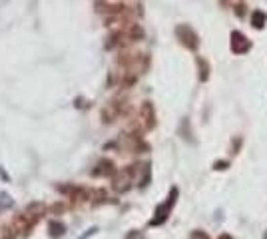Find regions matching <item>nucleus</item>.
I'll list each match as a JSON object with an SVG mask.
<instances>
[{"mask_svg":"<svg viewBox=\"0 0 267 239\" xmlns=\"http://www.w3.org/2000/svg\"><path fill=\"white\" fill-rule=\"evenodd\" d=\"M177 195H180V191H177V188H171V190H170V195H168V199L156 207L154 219L150 221V225H152V227L166 223V219H168V217H170V214H171V207H173V205H175V201H177Z\"/></svg>","mask_w":267,"mask_h":239,"instance_id":"nucleus-1","label":"nucleus"},{"mask_svg":"<svg viewBox=\"0 0 267 239\" xmlns=\"http://www.w3.org/2000/svg\"><path fill=\"white\" fill-rule=\"evenodd\" d=\"M175 36H177V40H180L186 48H190V50H197V46H199V36L195 34V30L190 26V24H180L175 28Z\"/></svg>","mask_w":267,"mask_h":239,"instance_id":"nucleus-2","label":"nucleus"},{"mask_svg":"<svg viewBox=\"0 0 267 239\" xmlns=\"http://www.w3.org/2000/svg\"><path fill=\"white\" fill-rule=\"evenodd\" d=\"M132 175H134V169L132 167H126V169H120L116 175H114V182H112V188L114 191L118 193H124L132 188Z\"/></svg>","mask_w":267,"mask_h":239,"instance_id":"nucleus-3","label":"nucleus"},{"mask_svg":"<svg viewBox=\"0 0 267 239\" xmlns=\"http://www.w3.org/2000/svg\"><path fill=\"white\" fill-rule=\"evenodd\" d=\"M231 50L235 54H245L247 50H251V40L245 34H242L240 30H233L231 32Z\"/></svg>","mask_w":267,"mask_h":239,"instance_id":"nucleus-4","label":"nucleus"},{"mask_svg":"<svg viewBox=\"0 0 267 239\" xmlns=\"http://www.w3.org/2000/svg\"><path fill=\"white\" fill-rule=\"evenodd\" d=\"M46 214V205L44 203H40V201H34V203H30L26 207V212H24V215H26V219L30 221L32 225L42 217Z\"/></svg>","mask_w":267,"mask_h":239,"instance_id":"nucleus-5","label":"nucleus"},{"mask_svg":"<svg viewBox=\"0 0 267 239\" xmlns=\"http://www.w3.org/2000/svg\"><path fill=\"white\" fill-rule=\"evenodd\" d=\"M142 118H144V126L147 130H152L156 126V112H154V106L150 102L142 104Z\"/></svg>","mask_w":267,"mask_h":239,"instance_id":"nucleus-6","label":"nucleus"},{"mask_svg":"<svg viewBox=\"0 0 267 239\" xmlns=\"http://www.w3.org/2000/svg\"><path fill=\"white\" fill-rule=\"evenodd\" d=\"M114 171H116L114 162H110V160H100V162L96 164L92 175H94V177H108V175H114Z\"/></svg>","mask_w":267,"mask_h":239,"instance_id":"nucleus-7","label":"nucleus"},{"mask_svg":"<svg viewBox=\"0 0 267 239\" xmlns=\"http://www.w3.org/2000/svg\"><path fill=\"white\" fill-rule=\"evenodd\" d=\"M32 227H34V225L26 219V215H24V214H20V215L14 219V229H16V231H20L24 237H26L28 233H30V229H32Z\"/></svg>","mask_w":267,"mask_h":239,"instance_id":"nucleus-8","label":"nucleus"},{"mask_svg":"<svg viewBox=\"0 0 267 239\" xmlns=\"http://www.w3.org/2000/svg\"><path fill=\"white\" fill-rule=\"evenodd\" d=\"M195 64L199 66V80L205 82L207 78H210V64H207L203 58H195Z\"/></svg>","mask_w":267,"mask_h":239,"instance_id":"nucleus-9","label":"nucleus"},{"mask_svg":"<svg viewBox=\"0 0 267 239\" xmlns=\"http://www.w3.org/2000/svg\"><path fill=\"white\" fill-rule=\"evenodd\" d=\"M48 229H50V235H52V237H60V235H64V231H66V225L60 223V221H50Z\"/></svg>","mask_w":267,"mask_h":239,"instance_id":"nucleus-10","label":"nucleus"},{"mask_svg":"<svg viewBox=\"0 0 267 239\" xmlns=\"http://www.w3.org/2000/svg\"><path fill=\"white\" fill-rule=\"evenodd\" d=\"M251 26H253V28H263V26H265V14H263L261 10H255V12L251 14Z\"/></svg>","mask_w":267,"mask_h":239,"instance_id":"nucleus-11","label":"nucleus"},{"mask_svg":"<svg viewBox=\"0 0 267 239\" xmlns=\"http://www.w3.org/2000/svg\"><path fill=\"white\" fill-rule=\"evenodd\" d=\"M128 36H130L132 40H140V38L144 36V30H142L138 24H132L130 30H128Z\"/></svg>","mask_w":267,"mask_h":239,"instance_id":"nucleus-12","label":"nucleus"},{"mask_svg":"<svg viewBox=\"0 0 267 239\" xmlns=\"http://www.w3.org/2000/svg\"><path fill=\"white\" fill-rule=\"evenodd\" d=\"M12 203L14 201H12V197L8 193H4V191L0 193V209H8V207H12Z\"/></svg>","mask_w":267,"mask_h":239,"instance_id":"nucleus-13","label":"nucleus"},{"mask_svg":"<svg viewBox=\"0 0 267 239\" xmlns=\"http://www.w3.org/2000/svg\"><path fill=\"white\" fill-rule=\"evenodd\" d=\"M147 179H150V166H144V175H142V179H140V188H146L147 186Z\"/></svg>","mask_w":267,"mask_h":239,"instance_id":"nucleus-14","label":"nucleus"},{"mask_svg":"<svg viewBox=\"0 0 267 239\" xmlns=\"http://www.w3.org/2000/svg\"><path fill=\"white\" fill-rule=\"evenodd\" d=\"M126 239H146V235H144V231L134 229V231H130V233L126 235Z\"/></svg>","mask_w":267,"mask_h":239,"instance_id":"nucleus-15","label":"nucleus"},{"mask_svg":"<svg viewBox=\"0 0 267 239\" xmlns=\"http://www.w3.org/2000/svg\"><path fill=\"white\" fill-rule=\"evenodd\" d=\"M245 8H247V6H245L243 2H237V4H235V12H237V16L243 18V16H245Z\"/></svg>","mask_w":267,"mask_h":239,"instance_id":"nucleus-16","label":"nucleus"},{"mask_svg":"<svg viewBox=\"0 0 267 239\" xmlns=\"http://www.w3.org/2000/svg\"><path fill=\"white\" fill-rule=\"evenodd\" d=\"M190 239H210V235H207L205 231H194Z\"/></svg>","mask_w":267,"mask_h":239,"instance_id":"nucleus-17","label":"nucleus"},{"mask_svg":"<svg viewBox=\"0 0 267 239\" xmlns=\"http://www.w3.org/2000/svg\"><path fill=\"white\" fill-rule=\"evenodd\" d=\"M214 167L216 169H225V167H229V162H216Z\"/></svg>","mask_w":267,"mask_h":239,"instance_id":"nucleus-18","label":"nucleus"},{"mask_svg":"<svg viewBox=\"0 0 267 239\" xmlns=\"http://www.w3.org/2000/svg\"><path fill=\"white\" fill-rule=\"evenodd\" d=\"M4 239H14V235L10 233V229H4Z\"/></svg>","mask_w":267,"mask_h":239,"instance_id":"nucleus-19","label":"nucleus"},{"mask_svg":"<svg viewBox=\"0 0 267 239\" xmlns=\"http://www.w3.org/2000/svg\"><path fill=\"white\" fill-rule=\"evenodd\" d=\"M219 239H233L231 235H227V233H223V235H219Z\"/></svg>","mask_w":267,"mask_h":239,"instance_id":"nucleus-20","label":"nucleus"},{"mask_svg":"<svg viewBox=\"0 0 267 239\" xmlns=\"http://www.w3.org/2000/svg\"><path fill=\"white\" fill-rule=\"evenodd\" d=\"M263 239H267V233H265V237H263Z\"/></svg>","mask_w":267,"mask_h":239,"instance_id":"nucleus-21","label":"nucleus"}]
</instances>
